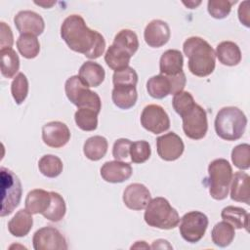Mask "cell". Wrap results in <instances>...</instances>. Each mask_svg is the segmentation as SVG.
Listing matches in <instances>:
<instances>
[{
	"instance_id": "obj_1",
	"label": "cell",
	"mask_w": 250,
	"mask_h": 250,
	"mask_svg": "<svg viewBox=\"0 0 250 250\" xmlns=\"http://www.w3.org/2000/svg\"><path fill=\"white\" fill-rule=\"evenodd\" d=\"M61 37L70 50L90 60L100 58L105 49L104 36L89 28L79 15H70L64 19L61 25Z\"/></svg>"
},
{
	"instance_id": "obj_2",
	"label": "cell",
	"mask_w": 250,
	"mask_h": 250,
	"mask_svg": "<svg viewBox=\"0 0 250 250\" xmlns=\"http://www.w3.org/2000/svg\"><path fill=\"white\" fill-rule=\"evenodd\" d=\"M183 51L188 59V66L195 76L210 75L216 66V55L211 45L201 37L191 36L183 44Z\"/></svg>"
},
{
	"instance_id": "obj_3",
	"label": "cell",
	"mask_w": 250,
	"mask_h": 250,
	"mask_svg": "<svg viewBox=\"0 0 250 250\" xmlns=\"http://www.w3.org/2000/svg\"><path fill=\"white\" fill-rule=\"evenodd\" d=\"M247 117L244 112L236 106H226L221 108L215 118L214 127L216 134L225 141L239 140L246 129Z\"/></svg>"
},
{
	"instance_id": "obj_4",
	"label": "cell",
	"mask_w": 250,
	"mask_h": 250,
	"mask_svg": "<svg viewBox=\"0 0 250 250\" xmlns=\"http://www.w3.org/2000/svg\"><path fill=\"white\" fill-rule=\"evenodd\" d=\"M144 219L149 227L160 229H172L180 223L178 211L166 198L160 196L150 199L146 207Z\"/></svg>"
},
{
	"instance_id": "obj_5",
	"label": "cell",
	"mask_w": 250,
	"mask_h": 250,
	"mask_svg": "<svg viewBox=\"0 0 250 250\" xmlns=\"http://www.w3.org/2000/svg\"><path fill=\"white\" fill-rule=\"evenodd\" d=\"M232 168L225 158H217L208 165L209 193L215 200H224L229 195L232 180Z\"/></svg>"
},
{
	"instance_id": "obj_6",
	"label": "cell",
	"mask_w": 250,
	"mask_h": 250,
	"mask_svg": "<svg viewBox=\"0 0 250 250\" xmlns=\"http://www.w3.org/2000/svg\"><path fill=\"white\" fill-rule=\"evenodd\" d=\"M1 182V217H5L13 213L19 206L22 188L19 177L10 169L1 167L0 169Z\"/></svg>"
},
{
	"instance_id": "obj_7",
	"label": "cell",
	"mask_w": 250,
	"mask_h": 250,
	"mask_svg": "<svg viewBox=\"0 0 250 250\" xmlns=\"http://www.w3.org/2000/svg\"><path fill=\"white\" fill-rule=\"evenodd\" d=\"M64 91L70 103L78 108H91L100 113L102 101L100 96L89 89L78 75L70 76L64 84Z\"/></svg>"
},
{
	"instance_id": "obj_8",
	"label": "cell",
	"mask_w": 250,
	"mask_h": 250,
	"mask_svg": "<svg viewBox=\"0 0 250 250\" xmlns=\"http://www.w3.org/2000/svg\"><path fill=\"white\" fill-rule=\"evenodd\" d=\"M208 224V217L204 213L190 211L181 218L179 231L187 242L196 243L204 236Z\"/></svg>"
},
{
	"instance_id": "obj_9",
	"label": "cell",
	"mask_w": 250,
	"mask_h": 250,
	"mask_svg": "<svg viewBox=\"0 0 250 250\" xmlns=\"http://www.w3.org/2000/svg\"><path fill=\"white\" fill-rule=\"evenodd\" d=\"M183 130L185 135L191 140H201L208 130V120L205 109L195 104L192 108L183 116Z\"/></svg>"
},
{
	"instance_id": "obj_10",
	"label": "cell",
	"mask_w": 250,
	"mask_h": 250,
	"mask_svg": "<svg viewBox=\"0 0 250 250\" xmlns=\"http://www.w3.org/2000/svg\"><path fill=\"white\" fill-rule=\"evenodd\" d=\"M141 125L152 134H161L170 128V118L164 108L159 104H148L144 107Z\"/></svg>"
},
{
	"instance_id": "obj_11",
	"label": "cell",
	"mask_w": 250,
	"mask_h": 250,
	"mask_svg": "<svg viewBox=\"0 0 250 250\" xmlns=\"http://www.w3.org/2000/svg\"><path fill=\"white\" fill-rule=\"evenodd\" d=\"M32 244L35 250H66L68 248L65 237L58 229L51 226L37 229L33 234Z\"/></svg>"
},
{
	"instance_id": "obj_12",
	"label": "cell",
	"mask_w": 250,
	"mask_h": 250,
	"mask_svg": "<svg viewBox=\"0 0 250 250\" xmlns=\"http://www.w3.org/2000/svg\"><path fill=\"white\" fill-rule=\"evenodd\" d=\"M158 156L165 161H175L185 150L183 140L174 132L166 133L156 139Z\"/></svg>"
},
{
	"instance_id": "obj_13",
	"label": "cell",
	"mask_w": 250,
	"mask_h": 250,
	"mask_svg": "<svg viewBox=\"0 0 250 250\" xmlns=\"http://www.w3.org/2000/svg\"><path fill=\"white\" fill-rule=\"evenodd\" d=\"M14 23L21 34H31L38 36L45 29L43 18L30 10L20 11L14 18Z\"/></svg>"
},
{
	"instance_id": "obj_14",
	"label": "cell",
	"mask_w": 250,
	"mask_h": 250,
	"mask_svg": "<svg viewBox=\"0 0 250 250\" xmlns=\"http://www.w3.org/2000/svg\"><path fill=\"white\" fill-rule=\"evenodd\" d=\"M42 140L50 147L60 148L70 140L68 127L61 121H51L42 127Z\"/></svg>"
},
{
	"instance_id": "obj_15",
	"label": "cell",
	"mask_w": 250,
	"mask_h": 250,
	"mask_svg": "<svg viewBox=\"0 0 250 250\" xmlns=\"http://www.w3.org/2000/svg\"><path fill=\"white\" fill-rule=\"evenodd\" d=\"M150 199V191L145 185L140 183L127 186L123 191V202L131 210L140 211L146 209Z\"/></svg>"
},
{
	"instance_id": "obj_16",
	"label": "cell",
	"mask_w": 250,
	"mask_h": 250,
	"mask_svg": "<svg viewBox=\"0 0 250 250\" xmlns=\"http://www.w3.org/2000/svg\"><path fill=\"white\" fill-rule=\"evenodd\" d=\"M171 31L167 22L161 20L149 21L144 31L146 43L151 48H160L170 39Z\"/></svg>"
},
{
	"instance_id": "obj_17",
	"label": "cell",
	"mask_w": 250,
	"mask_h": 250,
	"mask_svg": "<svg viewBox=\"0 0 250 250\" xmlns=\"http://www.w3.org/2000/svg\"><path fill=\"white\" fill-rule=\"evenodd\" d=\"M101 177L107 183L118 184L127 181L133 174L130 163L124 161H107L104 163L100 170Z\"/></svg>"
},
{
	"instance_id": "obj_18",
	"label": "cell",
	"mask_w": 250,
	"mask_h": 250,
	"mask_svg": "<svg viewBox=\"0 0 250 250\" xmlns=\"http://www.w3.org/2000/svg\"><path fill=\"white\" fill-rule=\"evenodd\" d=\"M184 58L182 53L176 49H169L165 51L159 61L160 74L166 76L177 75L183 71Z\"/></svg>"
},
{
	"instance_id": "obj_19",
	"label": "cell",
	"mask_w": 250,
	"mask_h": 250,
	"mask_svg": "<svg viewBox=\"0 0 250 250\" xmlns=\"http://www.w3.org/2000/svg\"><path fill=\"white\" fill-rule=\"evenodd\" d=\"M250 177L247 173L238 171L232 175L230 183V198L236 202H242L247 205L250 204V191H249Z\"/></svg>"
},
{
	"instance_id": "obj_20",
	"label": "cell",
	"mask_w": 250,
	"mask_h": 250,
	"mask_svg": "<svg viewBox=\"0 0 250 250\" xmlns=\"http://www.w3.org/2000/svg\"><path fill=\"white\" fill-rule=\"evenodd\" d=\"M32 214L26 209L19 210L8 222L9 232L16 237H23L29 233L33 226Z\"/></svg>"
},
{
	"instance_id": "obj_21",
	"label": "cell",
	"mask_w": 250,
	"mask_h": 250,
	"mask_svg": "<svg viewBox=\"0 0 250 250\" xmlns=\"http://www.w3.org/2000/svg\"><path fill=\"white\" fill-rule=\"evenodd\" d=\"M111 100L113 104L121 109H129L133 107L138 100L136 86L133 85H116L111 92Z\"/></svg>"
},
{
	"instance_id": "obj_22",
	"label": "cell",
	"mask_w": 250,
	"mask_h": 250,
	"mask_svg": "<svg viewBox=\"0 0 250 250\" xmlns=\"http://www.w3.org/2000/svg\"><path fill=\"white\" fill-rule=\"evenodd\" d=\"M78 76L89 88L98 87L104 82L105 72L104 67L98 62L87 61L80 66Z\"/></svg>"
},
{
	"instance_id": "obj_23",
	"label": "cell",
	"mask_w": 250,
	"mask_h": 250,
	"mask_svg": "<svg viewBox=\"0 0 250 250\" xmlns=\"http://www.w3.org/2000/svg\"><path fill=\"white\" fill-rule=\"evenodd\" d=\"M51 202V193L42 188L30 190L24 201L25 209L31 214H43Z\"/></svg>"
},
{
	"instance_id": "obj_24",
	"label": "cell",
	"mask_w": 250,
	"mask_h": 250,
	"mask_svg": "<svg viewBox=\"0 0 250 250\" xmlns=\"http://www.w3.org/2000/svg\"><path fill=\"white\" fill-rule=\"evenodd\" d=\"M219 62L227 66L237 65L241 62V51L232 41H223L216 47L215 52Z\"/></svg>"
},
{
	"instance_id": "obj_25",
	"label": "cell",
	"mask_w": 250,
	"mask_h": 250,
	"mask_svg": "<svg viewBox=\"0 0 250 250\" xmlns=\"http://www.w3.org/2000/svg\"><path fill=\"white\" fill-rule=\"evenodd\" d=\"M131 58L132 56L126 50L115 44H111L104 54L105 63L109 68L113 69L114 71L129 66Z\"/></svg>"
},
{
	"instance_id": "obj_26",
	"label": "cell",
	"mask_w": 250,
	"mask_h": 250,
	"mask_svg": "<svg viewBox=\"0 0 250 250\" xmlns=\"http://www.w3.org/2000/svg\"><path fill=\"white\" fill-rule=\"evenodd\" d=\"M108 143L107 140L103 136H93L86 140L83 146V153L84 155L92 160L99 161L107 152Z\"/></svg>"
},
{
	"instance_id": "obj_27",
	"label": "cell",
	"mask_w": 250,
	"mask_h": 250,
	"mask_svg": "<svg viewBox=\"0 0 250 250\" xmlns=\"http://www.w3.org/2000/svg\"><path fill=\"white\" fill-rule=\"evenodd\" d=\"M146 91L153 99H164L168 95H172L171 82L168 76L157 74L150 77L146 82Z\"/></svg>"
},
{
	"instance_id": "obj_28",
	"label": "cell",
	"mask_w": 250,
	"mask_h": 250,
	"mask_svg": "<svg viewBox=\"0 0 250 250\" xmlns=\"http://www.w3.org/2000/svg\"><path fill=\"white\" fill-rule=\"evenodd\" d=\"M221 217L224 221L229 223L234 229H245L247 231H249V214L245 209L237 206H227L222 210Z\"/></svg>"
},
{
	"instance_id": "obj_29",
	"label": "cell",
	"mask_w": 250,
	"mask_h": 250,
	"mask_svg": "<svg viewBox=\"0 0 250 250\" xmlns=\"http://www.w3.org/2000/svg\"><path fill=\"white\" fill-rule=\"evenodd\" d=\"M234 228L228 222L222 221L217 223L211 231V238L215 245L219 247L229 246L234 239Z\"/></svg>"
},
{
	"instance_id": "obj_30",
	"label": "cell",
	"mask_w": 250,
	"mask_h": 250,
	"mask_svg": "<svg viewBox=\"0 0 250 250\" xmlns=\"http://www.w3.org/2000/svg\"><path fill=\"white\" fill-rule=\"evenodd\" d=\"M1 55V74L5 78L16 76L20 68V59L18 54L12 48L0 50Z\"/></svg>"
},
{
	"instance_id": "obj_31",
	"label": "cell",
	"mask_w": 250,
	"mask_h": 250,
	"mask_svg": "<svg viewBox=\"0 0 250 250\" xmlns=\"http://www.w3.org/2000/svg\"><path fill=\"white\" fill-rule=\"evenodd\" d=\"M50 193H51L50 205L42 215L48 221L57 223L63 219L66 212V206H65L63 197L60 193L56 191H50Z\"/></svg>"
},
{
	"instance_id": "obj_32",
	"label": "cell",
	"mask_w": 250,
	"mask_h": 250,
	"mask_svg": "<svg viewBox=\"0 0 250 250\" xmlns=\"http://www.w3.org/2000/svg\"><path fill=\"white\" fill-rule=\"evenodd\" d=\"M17 48L25 59H34L40 52V43L37 36L31 34H21L17 40Z\"/></svg>"
},
{
	"instance_id": "obj_33",
	"label": "cell",
	"mask_w": 250,
	"mask_h": 250,
	"mask_svg": "<svg viewBox=\"0 0 250 250\" xmlns=\"http://www.w3.org/2000/svg\"><path fill=\"white\" fill-rule=\"evenodd\" d=\"M40 173L47 178H56L62 172L63 164L60 157L53 154H45L38 161Z\"/></svg>"
},
{
	"instance_id": "obj_34",
	"label": "cell",
	"mask_w": 250,
	"mask_h": 250,
	"mask_svg": "<svg viewBox=\"0 0 250 250\" xmlns=\"http://www.w3.org/2000/svg\"><path fill=\"white\" fill-rule=\"evenodd\" d=\"M99 112L91 108H78L74 113V120L77 127L83 131H94L98 127Z\"/></svg>"
},
{
	"instance_id": "obj_35",
	"label": "cell",
	"mask_w": 250,
	"mask_h": 250,
	"mask_svg": "<svg viewBox=\"0 0 250 250\" xmlns=\"http://www.w3.org/2000/svg\"><path fill=\"white\" fill-rule=\"evenodd\" d=\"M112 44L123 48L133 57V55L138 51L139 39L133 30L122 29L114 36Z\"/></svg>"
},
{
	"instance_id": "obj_36",
	"label": "cell",
	"mask_w": 250,
	"mask_h": 250,
	"mask_svg": "<svg viewBox=\"0 0 250 250\" xmlns=\"http://www.w3.org/2000/svg\"><path fill=\"white\" fill-rule=\"evenodd\" d=\"M28 80L22 72L18 73L11 83V94L17 104H21L28 95Z\"/></svg>"
},
{
	"instance_id": "obj_37",
	"label": "cell",
	"mask_w": 250,
	"mask_h": 250,
	"mask_svg": "<svg viewBox=\"0 0 250 250\" xmlns=\"http://www.w3.org/2000/svg\"><path fill=\"white\" fill-rule=\"evenodd\" d=\"M231 161L234 166L240 170L250 168V146L249 144H240L231 150Z\"/></svg>"
},
{
	"instance_id": "obj_38",
	"label": "cell",
	"mask_w": 250,
	"mask_h": 250,
	"mask_svg": "<svg viewBox=\"0 0 250 250\" xmlns=\"http://www.w3.org/2000/svg\"><path fill=\"white\" fill-rule=\"evenodd\" d=\"M235 3L236 1L209 0L207 3V10L212 18L222 20L229 15L231 11V6Z\"/></svg>"
},
{
	"instance_id": "obj_39",
	"label": "cell",
	"mask_w": 250,
	"mask_h": 250,
	"mask_svg": "<svg viewBox=\"0 0 250 250\" xmlns=\"http://www.w3.org/2000/svg\"><path fill=\"white\" fill-rule=\"evenodd\" d=\"M195 104L196 103L194 102L192 95L187 91L176 93L172 100L173 108L181 117L190 108H192Z\"/></svg>"
},
{
	"instance_id": "obj_40",
	"label": "cell",
	"mask_w": 250,
	"mask_h": 250,
	"mask_svg": "<svg viewBox=\"0 0 250 250\" xmlns=\"http://www.w3.org/2000/svg\"><path fill=\"white\" fill-rule=\"evenodd\" d=\"M151 154V148L148 142L141 140L131 144L130 146V156L133 163H144L146 162Z\"/></svg>"
},
{
	"instance_id": "obj_41",
	"label": "cell",
	"mask_w": 250,
	"mask_h": 250,
	"mask_svg": "<svg viewBox=\"0 0 250 250\" xmlns=\"http://www.w3.org/2000/svg\"><path fill=\"white\" fill-rule=\"evenodd\" d=\"M112 83L114 86L116 85L136 86L138 83V74L133 67L127 66L123 69L114 71L112 75Z\"/></svg>"
},
{
	"instance_id": "obj_42",
	"label": "cell",
	"mask_w": 250,
	"mask_h": 250,
	"mask_svg": "<svg viewBox=\"0 0 250 250\" xmlns=\"http://www.w3.org/2000/svg\"><path fill=\"white\" fill-rule=\"evenodd\" d=\"M132 142L129 139L121 138L114 142L112 146V156L115 160L124 161L130 155V146Z\"/></svg>"
},
{
	"instance_id": "obj_43",
	"label": "cell",
	"mask_w": 250,
	"mask_h": 250,
	"mask_svg": "<svg viewBox=\"0 0 250 250\" xmlns=\"http://www.w3.org/2000/svg\"><path fill=\"white\" fill-rule=\"evenodd\" d=\"M14 36L11 27L4 21L0 22V46L1 49L12 48Z\"/></svg>"
},
{
	"instance_id": "obj_44",
	"label": "cell",
	"mask_w": 250,
	"mask_h": 250,
	"mask_svg": "<svg viewBox=\"0 0 250 250\" xmlns=\"http://www.w3.org/2000/svg\"><path fill=\"white\" fill-rule=\"evenodd\" d=\"M249 5H250L249 1H243V2L240 3V5L238 7V11H237L239 21L243 25H245L246 27L250 26V23H249V15H250Z\"/></svg>"
},
{
	"instance_id": "obj_45",
	"label": "cell",
	"mask_w": 250,
	"mask_h": 250,
	"mask_svg": "<svg viewBox=\"0 0 250 250\" xmlns=\"http://www.w3.org/2000/svg\"><path fill=\"white\" fill-rule=\"evenodd\" d=\"M151 249H173L172 245L169 244V242L165 239H157L152 242V245L150 246Z\"/></svg>"
},
{
	"instance_id": "obj_46",
	"label": "cell",
	"mask_w": 250,
	"mask_h": 250,
	"mask_svg": "<svg viewBox=\"0 0 250 250\" xmlns=\"http://www.w3.org/2000/svg\"><path fill=\"white\" fill-rule=\"evenodd\" d=\"M149 249L150 246L146 243V241H136L134 245L131 246V249Z\"/></svg>"
},
{
	"instance_id": "obj_47",
	"label": "cell",
	"mask_w": 250,
	"mask_h": 250,
	"mask_svg": "<svg viewBox=\"0 0 250 250\" xmlns=\"http://www.w3.org/2000/svg\"><path fill=\"white\" fill-rule=\"evenodd\" d=\"M182 3H183L186 7L189 8V9H194V8H196L197 6H199V5L201 4V1H188V2L183 1Z\"/></svg>"
},
{
	"instance_id": "obj_48",
	"label": "cell",
	"mask_w": 250,
	"mask_h": 250,
	"mask_svg": "<svg viewBox=\"0 0 250 250\" xmlns=\"http://www.w3.org/2000/svg\"><path fill=\"white\" fill-rule=\"evenodd\" d=\"M36 5H38V6H41V7H43V8H45V9H47V8H51L56 2L55 1H51V2H46V1H40V2H37V1H35L34 2Z\"/></svg>"
}]
</instances>
